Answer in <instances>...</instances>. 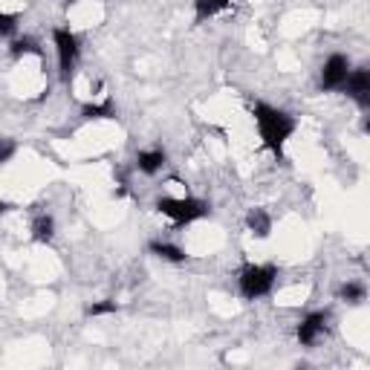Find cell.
<instances>
[{"label":"cell","mask_w":370,"mask_h":370,"mask_svg":"<svg viewBox=\"0 0 370 370\" xmlns=\"http://www.w3.org/2000/svg\"><path fill=\"white\" fill-rule=\"evenodd\" d=\"M252 116H255V125H257V133H260V142L263 148H269L275 156H281L287 139L295 133L298 122L295 116H289L287 111L281 108H272L267 101H257L252 108Z\"/></svg>","instance_id":"cell-1"},{"label":"cell","mask_w":370,"mask_h":370,"mask_svg":"<svg viewBox=\"0 0 370 370\" xmlns=\"http://www.w3.org/2000/svg\"><path fill=\"white\" fill-rule=\"evenodd\" d=\"M153 208L168 220H174V226H188L211 215V205L200 197H160L153 202Z\"/></svg>","instance_id":"cell-2"},{"label":"cell","mask_w":370,"mask_h":370,"mask_svg":"<svg viewBox=\"0 0 370 370\" xmlns=\"http://www.w3.org/2000/svg\"><path fill=\"white\" fill-rule=\"evenodd\" d=\"M275 284H278V267H272V263H246L237 278V289L246 301L272 295Z\"/></svg>","instance_id":"cell-3"},{"label":"cell","mask_w":370,"mask_h":370,"mask_svg":"<svg viewBox=\"0 0 370 370\" xmlns=\"http://www.w3.org/2000/svg\"><path fill=\"white\" fill-rule=\"evenodd\" d=\"M52 46H56V56H58L61 81L70 84L78 70V61H81V41L70 26H56L52 29Z\"/></svg>","instance_id":"cell-4"},{"label":"cell","mask_w":370,"mask_h":370,"mask_svg":"<svg viewBox=\"0 0 370 370\" xmlns=\"http://www.w3.org/2000/svg\"><path fill=\"white\" fill-rule=\"evenodd\" d=\"M330 327V309H315L309 315H304V319L298 322L295 327V339L301 347H312L315 341H319Z\"/></svg>","instance_id":"cell-5"},{"label":"cell","mask_w":370,"mask_h":370,"mask_svg":"<svg viewBox=\"0 0 370 370\" xmlns=\"http://www.w3.org/2000/svg\"><path fill=\"white\" fill-rule=\"evenodd\" d=\"M339 93H344L347 98H353V101L359 104L361 111H367V108H370V70H367V67L350 70Z\"/></svg>","instance_id":"cell-6"},{"label":"cell","mask_w":370,"mask_h":370,"mask_svg":"<svg viewBox=\"0 0 370 370\" xmlns=\"http://www.w3.org/2000/svg\"><path fill=\"white\" fill-rule=\"evenodd\" d=\"M350 70H353V67H350V58L341 56V52H333V56L324 61V67H322V78H319L322 90H327V93L341 90V84H344V78H347Z\"/></svg>","instance_id":"cell-7"},{"label":"cell","mask_w":370,"mask_h":370,"mask_svg":"<svg viewBox=\"0 0 370 370\" xmlns=\"http://www.w3.org/2000/svg\"><path fill=\"white\" fill-rule=\"evenodd\" d=\"M168 163V153L163 148H150V150H139L136 153V171L145 177H156Z\"/></svg>","instance_id":"cell-8"},{"label":"cell","mask_w":370,"mask_h":370,"mask_svg":"<svg viewBox=\"0 0 370 370\" xmlns=\"http://www.w3.org/2000/svg\"><path fill=\"white\" fill-rule=\"evenodd\" d=\"M148 252H150L153 257H160V260H168V263H185V260H188L185 249L177 246V243H171V240H150V243H148Z\"/></svg>","instance_id":"cell-9"},{"label":"cell","mask_w":370,"mask_h":370,"mask_svg":"<svg viewBox=\"0 0 370 370\" xmlns=\"http://www.w3.org/2000/svg\"><path fill=\"white\" fill-rule=\"evenodd\" d=\"M232 6V0H194V24H205Z\"/></svg>","instance_id":"cell-10"},{"label":"cell","mask_w":370,"mask_h":370,"mask_svg":"<svg viewBox=\"0 0 370 370\" xmlns=\"http://www.w3.org/2000/svg\"><path fill=\"white\" fill-rule=\"evenodd\" d=\"M246 229L255 235V237H269V232H272V217L267 215L263 208H252L249 215H246Z\"/></svg>","instance_id":"cell-11"},{"label":"cell","mask_w":370,"mask_h":370,"mask_svg":"<svg viewBox=\"0 0 370 370\" xmlns=\"http://www.w3.org/2000/svg\"><path fill=\"white\" fill-rule=\"evenodd\" d=\"M84 119H116V108H113V98H104V101H87L81 108Z\"/></svg>","instance_id":"cell-12"},{"label":"cell","mask_w":370,"mask_h":370,"mask_svg":"<svg viewBox=\"0 0 370 370\" xmlns=\"http://www.w3.org/2000/svg\"><path fill=\"white\" fill-rule=\"evenodd\" d=\"M52 237H56V220H52V215H38L32 220V240L35 243H49Z\"/></svg>","instance_id":"cell-13"},{"label":"cell","mask_w":370,"mask_h":370,"mask_svg":"<svg viewBox=\"0 0 370 370\" xmlns=\"http://www.w3.org/2000/svg\"><path fill=\"white\" fill-rule=\"evenodd\" d=\"M9 52H12V58H24V56H43V49L38 46V41L35 38H15L12 43H9Z\"/></svg>","instance_id":"cell-14"},{"label":"cell","mask_w":370,"mask_h":370,"mask_svg":"<svg viewBox=\"0 0 370 370\" xmlns=\"http://www.w3.org/2000/svg\"><path fill=\"white\" fill-rule=\"evenodd\" d=\"M339 298H341L344 304H353V307H359V304L367 298V289H364V284L347 281V284H341V287H339Z\"/></svg>","instance_id":"cell-15"},{"label":"cell","mask_w":370,"mask_h":370,"mask_svg":"<svg viewBox=\"0 0 370 370\" xmlns=\"http://www.w3.org/2000/svg\"><path fill=\"white\" fill-rule=\"evenodd\" d=\"M119 309V304L113 301V298H104V301H96V304H90L84 312L90 315V319H98V315H111V312H116Z\"/></svg>","instance_id":"cell-16"},{"label":"cell","mask_w":370,"mask_h":370,"mask_svg":"<svg viewBox=\"0 0 370 370\" xmlns=\"http://www.w3.org/2000/svg\"><path fill=\"white\" fill-rule=\"evenodd\" d=\"M15 29H18V15H12V12H0V38L15 35Z\"/></svg>","instance_id":"cell-17"},{"label":"cell","mask_w":370,"mask_h":370,"mask_svg":"<svg viewBox=\"0 0 370 370\" xmlns=\"http://www.w3.org/2000/svg\"><path fill=\"white\" fill-rule=\"evenodd\" d=\"M15 153H18V142H12V139H0V165H6Z\"/></svg>","instance_id":"cell-18"},{"label":"cell","mask_w":370,"mask_h":370,"mask_svg":"<svg viewBox=\"0 0 370 370\" xmlns=\"http://www.w3.org/2000/svg\"><path fill=\"white\" fill-rule=\"evenodd\" d=\"M12 208H15L12 202H6V200H0V217H6V215H9V211H12Z\"/></svg>","instance_id":"cell-19"}]
</instances>
